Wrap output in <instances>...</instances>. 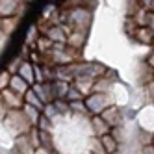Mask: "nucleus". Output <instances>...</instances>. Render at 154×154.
<instances>
[{"mask_svg": "<svg viewBox=\"0 0 154 154\" xmlns=\"http://www.w3.org/2000/svg\"><path fill=\"white\" fill-rule=\"evenodd\" d=\"M85 106H87V112H89V117L102 115L106 109L112 106V97H109V93L93 91L89 97H85Z\"/></svg>", "mask_w": 154, "mask_h": 154, "instance_id": "nucleus-1", "label": "nucleus"}, {"mask_svg": "<svg viewBox=\"0 0 154 154\" xmlns=\"http://www.w3.org/2000/svg\"><path fill=\"white\" fill-rule=\"evenodd\" d=\"M24 97L19 95L15 91L8 89H2V108H6L8 112H17V109H23L24 108Z\"/></svg>", "mask_w": 154, "mask_h": 154, "instance_id": "nucleus-2", "label": "nucleus"}, {"mask_svg": "<svg viewBox=\"0 0 154 154\" xmlns=\"http://www.w3.org/2000/svg\"><path fill=\"white\" fill-rule=\"evenodd\" d=\"M91 121V134L98 139V137H102V136H108V134H112V126L108 125V121L102 117V115H93L89 117Z\"/></svg>", "mask_w": 154, "mask_h": 154, "instance_id": "nucleus-3", "label": "nucleus"}, {"mask_svg": "<svg viewBox=\"0 0 154 154\" xmlns=\"http://www.w3.org/2000/svg\"><path fill=\"white\" fill-rule=\"evenodd\" d=\"M102 117L108 121V125L112 126V128H117L121 123H123V109H119L117 106L112 104V106H109L106 112L102 113Z\"/></svg>", "mask_w": 154, "mask_h": 154, "instance_id": "nucleus-4", "label": "nucleus"}, {"mask_svg": "<svg viewBox=\"0 0 154 154\" xmlns=\"http://www.w3.org/2000/svg\"><path fill=\"white\" fill-rule=\"evenodd\" d=\"M9 89L24 97V95L32 89V85H30V84H28V82H26L20 74H13V76H11V82H9Z\"/></svg>", "mask_w": 154, "mask_h": 154, "instance_id": "nucleus-5", "label": "nucleus"}, {"mask_svg": "<svg viewBox=\"0 0 154 154\" xmlns=\"http://www.w3.org/2000/svg\"><path fill=\"white\" fill-rule=\"evenodd\" d=\"M17 74H20L23 78L30 84V85H34V84H37V74H35V65H32V63H28V61H23V65H19V72Z\"/></svg>", "mask_w": 154, "mask_h": 154, "instance_id": "nucleus-6", "label": "nucleus"}, {"mask_svg": "<svg viewBox=\"0 0 154 154\" xmlns=\"http://www.w3.org/2000/svg\"><path fill=\"white\" fill-rule=\"evenodd\" d=\"M134 35L137 39L139 45H152L154 43V32L149 28V26H137Z\"/></svg>", "mask_w": 154, "mask_h": 154, "instance_id": "nucleus-7", "label": "nucleus"}, {"mask_svg": "<svg viewBox=\"0 0 154 154\" xmlns=\"http://www.w3.org/2000/svg\"><path fill=\"white\" fill-rule=\"evenodd\" d=\"M20 6H23V0H2V19L15 17Z\"/></svg>", "mask_w": 154, "mask_h": 154, "instance_id": "nucleus-8", "label": "nucleus"}, {"mask_svg": "<svg viewBox=\"0 0 154 154\" xmlns=\"http://www.w3.org/2000/svg\"><path fill=\"white\" fill-rule=\"evenodd\" d=\"M98 143H100V147L104 149L106 154H115L117 149H119V141L113 137V134H108V136L98 137Z\"/></svg>", "mask_w": 154, "mask_h": 154, "instance_id": "nucleus-9", "label": "nucleus"}, {"mask_svg": "<svg viewBox=\"0 0 154 154\" xmlns=\"http://www.w3.org/2000/svg\"><path fill=\"white\" fill-rule=\"evenodd\" d=\"M24 102L30 104V106H34V108H37V109H41V112L45 109V102H43L41 98L37 97V93H35L34 89H30V91L24 95Z\"/></svg>", "mask_w": 154, "mask_h": 154, "instance_id": "nucleus-10", "label": "nucleus"}, {"mask_svg": "<svg viewBox=\"0 0 154 154\" xmlns=\"http://www.w3.org/2000/svg\"><path fill=\"white\" fill-rule=\"evenodd\" d=\"M69 104H71V112L80 113V115H89L87 106H85V100H74V102H69Z\"/></svg>", "mask_w": 154, "mask_h": 154, "instance_id": "nucleus-11", "label": "nucleus"}, {"mask_svg": "<svg viewBox=\"0 0 154 154\" xmlns=\"http://www.w3.org/2000/svg\"><path fill=\"white\" fill-rule=\"evenodd\" d=\"M11 72H9L8 69L6 71H2V74H0V87H2V89H8L9 87V82H11Z\"/></svg>", "mask_w": 154, "mask_h": 154, "instance_id": "nucleus-12", "label": "nucleus"}, {"mask_svg": "<svg viewBox=\"0 0 154 154\" xmlns=\"http://www.w3.org/2000/svg\"><path fill=\"white\" fill-rule=\"evenodd\" d=\"M145 65H147V67H149L150 71L154 69V48L147 54V58H145Z\"/></svg>", "mask_w": 154, "mask_h": 154, "instance_id": "nucleus-13", "label": "nucleus"}, {"mask_svg": "<svg viewBox=\"0 0 154 154\" xmlns=\"http://www.w3.org/2000/svg\"><path fill=\"white\" fill-rule=\"evenodd\" d=\"M137 4H139L141 8L149 9V11H152V4H154V0H137Z\"/></svg>", "mask_w": 154, "mask_h": 154, "instance_id": "nucleus-14", "label": "nucleus"}, {"mask_svg": "<svg viewBox=\"0 0 154 154\" xmlns=\"http://www.w3.org/2000/svg\"><path fill=\"white\" fill-rule=\"evenodd\" d=\"M141 154H154V145L152 143H147V145L141 149Z\"/></svg>", "mask_w": 154, "mask_h": 154, "instance_id": "nucleus-15", "label": "nucleus"}, {"mask_svg": "<svg viewBox=\"0 0 154 154\" xmlns=\"http://www.w3.org/2000/svg\"><path fill=\"white\" fill-rule=\"evenodd\" d=\"M147 26L154 32V11H150V13H149V23H147Z\"/></svg>", "mask_w": 154, "mask_h": 154, "instance_id": "nucleus-16", "label": "nucleus"}, {"mask_svg": "<svg viewBox=\"0 0 154 154\" xmlns=\"http://www.w3.org/2000/svg\"><path fill=\"white\" fill-rule=\"evenodd\" d=\"M150 80H152V82H154V69H152V71H150Z\"/></svg>", "mask_w": 154, "mask_h": 154, "instance_id": "nucleus-17", "label": "nucleus"}, {"mask_svg": "<svg viewBox=\"0 0 154 154\" xmlns=\"http://www.w3.org/2000/svg\"><path fill=\"white\" fill-rule=\"evenodd\" d=\"M85 154H97V152L95 150H89V152H85Z\"/></svg>", "mask_w": 154, "mask_h": 154, "instance_id": "nucleus-18", "label": "nucleus"}, {"mask_svg": "<svg viewBox=\"0 0 154 154\" xmlns=\"http://www.w3.org/2000/svg\"><path fill=\"white\" fill-rule=\"evenodd\" d=\"M150 143H152V145H154V134H152V139H150Z\"/></svg>", "mask_w": 154, "mask_h": 154, "instance_id": "nucleus-19", "label": "nucleus"}, {"mask_svg": "<svg viewBox=\"0 0 154 154\" xmlns=\"http://www.w3.org/2000/svg\"><path fill=\"white\" fill-rule=\"evenodd\" d=\"M152 11H154V4H152Z\"/></svg>", "mask_w": 154, "mask_h": 154, "instance_id": "nucleus-20", "label": "nucleus"}, {"mask_svg": "<svg viewBox=\"0 0 154 154\" xmlns=\"http://www.w3.org/2000/svg\"><path fill=\"white\" fill-rule=\"evenodd\" d=\"M152 48H154V43H152Z\"/></svg>", "mask_w": 154, "mask_h": 154, "instance_id": "nucleus-21", "label": "nucleus"}]
</instances>
